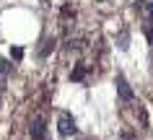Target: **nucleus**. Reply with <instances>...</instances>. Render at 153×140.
<instances>
[{"label":"nucleus","mask_w":153,"mask_h":140,"mask_svg":"<svg viewBox=\"0 0 153 140\" xmlns=\"http://www.w3.org/2000/svg\"><path fill=\"white\" fill-rule=\"evenodd\" d=\"M57 132H60L62 138H70V135H75V132H78L73 114H68V112H60V117H57Z\"/></svg>","instance_id":"f257e3e1"},{"label":"nucleus","mask_w":153,"mask_h":140,"mask_svg":"<svg viewBox=\"0 0 153 140\" xmlns=\"http://www.w3.org/2000/svg\"><path fill=\"white\" fill-rule=\"evenodd\" d=\"M29 135H31V140H47V122H44V117H42V114L31 117Z\"/></svg>","instance_id":"f03ea898"},{"label":"nucleus","mask_w":153,"mask_h":140,"mask_svg":"<svg viewBox=\"0 0 153 140\" xmlns=\"http://www.w3.org/2000/svg\"><path fill=\"white\" fill-rule=\"evenodd\" d=\"M117 93H120V99L122 101H132L135 99V93H132V88H130V83H127V78L125 75H117Z\"/></svg>","instance_id":"7ed1b4c3"},{"label":"nucleus","mask_w":153,"mask_h":140,"mask_svg":"<svg viewBox=\"0 0 153 140\" xmlns=\"http://www.w3.org/2000/svg\"><path fill=\"white\" fill-rule=\"evenodd\" d=\"M86 70H88V67L83 65V62H78V65L70 70V81H83V78H86Z\"/></svg>","instance_id":"20e7f679"},{"label":"nucleus","mask_w":153,"mask_h":140,"mask_svg":"<svg viewBox=\"0 0 153 140\" xmlns=\"http://www.w3.org/2000/svg\"><path fill=\"white\" fill-rule=\"evenodd\" d=\"M10 70H13V65H10L8 60H0V78H5Z\"/></svg>","instance_id":"39448f33"},{"label":"nucleus","mask_w":153,"mask_h":140,"mask_svg":"<svg viewBox=\"0 0 153 140\" xmlns=\"http://www.w3.org/2000/svg\"><path fill=\"white\" fill-rule=\"evenodd\" d=\"M52 47H55V36H52V39H44V47H42V52H39V55H42V57H47Z\"/></svg>","instance_id":"423d86ee"},{"label":"nucleus","mask_w":153,"mask_h":140,"mask_svg":"<svg viewBox=\"0 0 153 140\" xmlns=\"http://www.w3.org/2000/svg\"><path fill=\"white\" fill-rule=\"evenodd\" d=\"M117 47H120V50H127L130 44H127V31H122L120 36H117Z\"/></svg>","instance_id":"0eeeda50"},{"label":"nucleus","mask_w":153,"mask_h":140,"mask_svg":"<svg viewBox=\"0 0 153 140\" xmlns=\"http://www.w3.org/2000/svg\"><path fill=\"white\" fill-rule=\"evenodd\" d=\"M21 55H24V50H21V47H13V57L18 60V57H21Z\"/></svg>","instance_id":"6e6552de"},{"label":"nucleus","mask_w":153,"mask_h":140,"mask_svg":"<svg viewBox=\"0 0 153 140\" xmlns=\"http://www.w3.org/2000/svg\"><path fill=\"white\" fill-rule=\"evenodd\" d=\"M122 140H132V138H130V135H125V138H122Z\"/></svg>","instance_id":"1a4fd4ad"},{"label":"nucleus","mask_w":153,"mask_h":140,"mask_svg":"<svg viewBox=\"0 0 153 140\" xmlns=\"http://www.w3.org/2000/svg\"><path fill=\"white\" fill-rule=\"evenodd\" d=\"M99 3H106V0H99Z\"/></svg>","instance_id":"9d476101"},{"label":"nucleus","mask_w":153,"mask_h":140,"mask_svg":"<svg viewBox=\"0 0 153 140\" xmlns=\"http://www.w3.org/2000/svg\"><path fill=\"white\" fill-rule=\"evenodd\" d=\"M42 3H47V0H42Z\"/></svg>","instance_id":"9b49d317"}]
</instances>
